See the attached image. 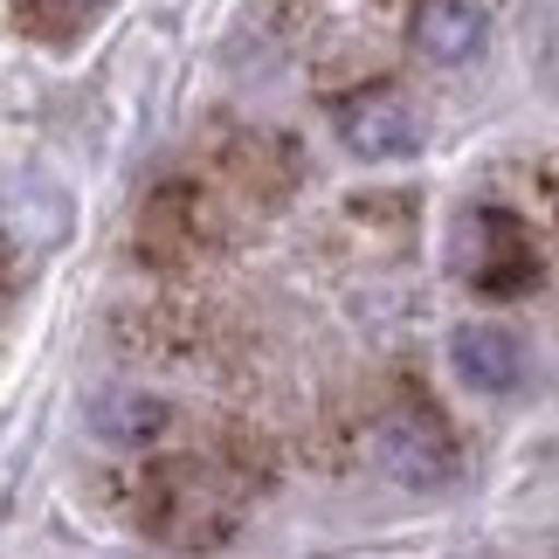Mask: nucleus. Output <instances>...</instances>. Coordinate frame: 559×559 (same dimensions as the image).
I'll list each match as a JSON object with an SVG mask.
<instances>
[{"label": "nucleus", "instance_id": "nucleus-4", "mask_svg": "<svg viewBox=\"0 0 559 559\" xmlns=\"http://www.w3.org/2000/svg\"><path fill=\"white\" fill-rule=\"evenodd\" d=\"M415 49L442 70H463L484 49V14L469 0H421L415 8Z\"/></svg>", "mask_w": 559, "mask_h": 559}, {"label": "nucleus", "instance_id": "nucleus-3", "mask_svg": "<svg viewBox=\"0 0 559 559\" xmlns=\"http://www.w3.org/2000/svg\"><path fill=\"white\" fill-rule=\"evenodd\" d=\"M386 469L407 484V490H442L449 484V469H456V449H449V436H442V421L428 415H394L386 421Z\"/></svg>", "mask_w": 559, "mask_h": 559}, {"label": "nucleus", "instance_id": "nucleus-2", "mask_svg": "<svg viewBox=\"0 0 559 559\" xmlns=\"http://www.w3.org/2000/svg\"><path fill=\"white\" fill-rule=\"evenodd\" d=\"M449 367H456L463 386H477V394H519L525 386V346L504 325L477 318V325H456V338H449Z\"/></svg>", "mask_w": 559, "mask_h": 559}, {"label": "nucleus", "instance_id": "nucleus-5", "mask_svg": "<svg viewBox=\"0 0 559 559\" xmlns=\"http://www.w3.org/2000/svg\"><path fill=\"white\" fill-rule=\"evenodd\" d=\"M166 401L159 394H139V386H111V394H97L91 401V428L104 442H124V449H145V442H159L166 436Z\"/></svg>", "mask_w": 559, "mask_h": 559}, {"label": "nucleus", "instance_id": "nucleus-1", "mask_svg": "<svg viewBox=\"0 0 559 559\" xmlns=\"http://www.w3.org/2000/svg\"><path fill=\"white\" fill-rule=\"evenodd\" d=\"M332 132H338V145H346L353 159H367V166L421 153V118H415V104H407L401 91H359V97H346L338 118H332Z\"/></svg>", "mask_w": 559, "mask_h": 559}]
</instances>
